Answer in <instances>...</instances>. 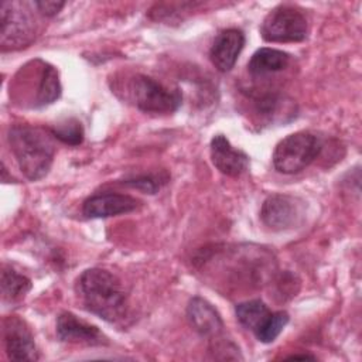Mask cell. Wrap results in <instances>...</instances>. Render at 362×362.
I'll return each instance as SVG.
<instances>
[{
	"mask_svg": "<svg viewBox=\"0 0 362 362\" xmlns=\"http://www.w3.org/2000/svg\"><path fill=\"white\" fill-rule=\"evenodd\" d=\"M253 103H255V110L256 115L260 116L262 119H266L269 122H276V120H283V116L286 113L293 115L291 103L286 102V98L281 96L280 93L276 92H266V93H259L253 96Z\"/></svg>",
	"mask_w": 362,
	"mask_h": 362,
	"instance_id": "cell-16",
	"label": "cell"
},
{
	"mask_svg": "<svg viewBox=\"0 0 362 362\" xmlns=\"http://www.w3.org/2000/svg\"><path fill=\"white\" fill-rule=\"evenodd\" d=\"M3 342L13 361H37L38 351L31 329L24 320L10 315L3 320Z\"/></svg>",
	"mask_w": 362,
	"mask_h": 362,
	"instance_id": "cell-8",
	"label": "cell"
},
{
	"mask_svg": "<svg viewBox=\"0 0 362 362\" xmlns=\"http://www.w3.org/2000/svg\"><path fill=\"white\" fill-rule=\"evenodd\" d=\"M288 320H290V317H288V313H286V311L270 313V315L266 318V321L255 332L256 338L263 344L273 342L280 335V332L284 329Z\"/></svg>",
	"mask_w": 362,
	"mask_h": 362,
	"instance_id": "cell-20",
	"label": "cell"
},
{
	"mask_svg": "<svg viewBox=\"0 0 362 362\" xmlns=\"http://www.w3.org/2000/svg\"><path fill=\"white\" fill-rule=\"evenodd\" d=\"M211 160L216 170L228 177H239L249 167V156L235 148L223 134H216L211 140Z\"/></svg>",
	"mask_w": 362,
	"mask_h": 362,
	"instance_id": "cell-10",
	"label": "cell"
},
{
	"mask_svg": "<svg viewBox=\"0 0 362 362\" xmlns=\"http://www.w3.org/2000/svg\"><path fill=\"white\" fill-rule=\"evenodd\" d=\"M170 181V175L167 171H158V173H148V174H139L130 178H126L122 181L124 185H129L132 188L140 189L146 194H156L160 191L167 182Z\"/></svg>",
	"mask_w": 362,
	"mask_h": 362,
	"instance_id": "cell-19",
	"label": "cell"
},
{
	"mask_svg": "<svg viewBox=\"0 0 362 362\" xmlns=\"http://www.w3.org/2000/svg\"><path fill=\"white\" fill-rule=\"evenodd\" d=\"M33 3L1 1L0 44L3 51H14L28 47L37 37V18Z\"/></svg>",
	"mask_w": 362,
	"mask_h": 362,
	"instance_id": "cell-4",
	"label": "cell"
},
{
	"mask_svg": "<svg viewBox=\"0 0 362 362\" xmlns=\"http://www.w3.org/2000/svg\"><path fill=\"white\" fill-rule=\"evenodd\" d=\"M8 144L16 161L30 181L44 178L54 161L55 144L49 129L14 124L8 129Z\"/></svg>",
	"mask_w": 362,
	"mask_h": 362,
	"instance_id": "cell-2",
	"label": "cell"
},
{
	"mask_svg": "<svg viewBox=\"0 0 362 362\" xmlns=\"http://www.w3.org/2000/svg\"><path fill=\"white\" fill-rule=\"evenodd\" d=\"M308 23L294 6L280 4L272 8L260 25V34L269 42H300L307 38Z\"/></svg>",
	"mask_w": 362,
	"mask_h": 362,
	"instance_id": "cell-6",
	"label": "cell"
},
{
	"mask_svg": "<svg viewBox=\"0 0 362 362\" xmlns=\"http://www.w3.org/2000/svg\"><path fill=\"white\" fill-rule=\"evenodd\" d=\"M34 6L38 10V13H41L42 16L52 17L61 11V8L65 6V3L55 1V0H40V1H34Z\"/></svg>",
	"mask_w": 362,
	"mask_h": 362,
	"instance_id": "cell-22",
	"label": "cell"
},
{
	"mask_svg": "<svg viewBox=\"0 0 362 362\" xmlns=\"http://www.w3.org/2000/svg\"><path fill=\"white\" fill-rule=\"evenodd\" d=\"M57 337L62 342H69V344H81V345H103L107 344V338L103 335V332L78 318L72 313H61L57 318Z\"/></svg>",
	"mask_w": 362,
	"mask_h": 362,
	"instance_id": "cell-9",
	"label": "cell"
},
{
	"mask_svg": "<svg viewBox=\"0 0 362 362\" xmlns=\"http://www.w3.org/2000/svg\"><path fill=\"white\" fill-rule=\"evenodd\" d=\"M49 130L55 139H58L59 141H62L64 144H68V146H78L83 140L82 124L79 120L72 119V117L57 123Z\"/></svg>",
	"mask_w": 362,
	"mask_h": 362,
	"instance_id": "cell-21",
	"label": "cell"
},
{
	"mask_svg": "<svg viewBox=\"0 0 362 362\" xmlns=\"http://www.w3.org/2000/svg\"><path fill=\"white\" fill-rule=\"evenodd\" d=\"M235 313L240 325L245 327L246 329H250L255 334L266 321L272 311L262 300H247L239 303L235 308Z\"/></svg>",
	"mask_w": 362,
	"mask_h": 362,
	"instance_id": "cell-18",
	"label": "cell"
},
{
	"mask_svg": "<svg viewBox=\"0 0 362 362\" xmlns=\"http://www.w3.org/2000/svg\"><path fill=\"white\" fill-rule=\"evenodd\" d=\"M287 359H315V356H313V355H290V356H287Z\"/></svg>",
	"mask_w": 362,
	"mask_h": 362,
	"instance_id": "cell-23",
	"label": "cell"
},
{
	"mask_svg": "<svg viewBox=\"0 0 362 362\" xmlns=\"http://www.w3.org/2000/svg\"><path fill=\"white\" fill-rule=\"evenodd\" d=\"M31 290V280L8 266L1 269V296L4 301L16 303Z\"/></svg>",
	"mask_w": 362,
	"mask_h": 362,
	"instance_id": "cell-17",
	"label": "cell"
},
{
	"mask_svg": "<svg viewBox=\"0 0 362 362\" xmlns=\"http://www.w3.org/2000/svg\"><path fill=\"white\" fill-rule=\"evenodd\" d=\"M126 99L146 113H173L182 102L177 89H170L151 76L136 74L126 85Z\"/></svg>",
	"mask_w": 362,
	"mask_h": 362,
	"instance_id": "cell-3",
	"label": "cell"
},
{
	"mask_svg": "<svg viewBox=\"0 0 362 362\" xmlns=\"http://www.w3.org/2000/svg\"><path fill=\"white\" fill-rule=\"evenodd\" d=\"M245 42V34L239 28H228L221 31L215 37L209 51L214 66L221 72H229L235 66Z\"/></svg>",
	"mask_w": 362,
	"mask_h": 362,
	"instance_id": "cell-13",
	"label": "cell"
},
{
	"mask_svg": "<svg viewBox=\"0 0 362 362\" xmlns=\"http://www.w3.org/2000/svg\"><path fill=\"white\" fill-rule=\"evenodd\" d=\"M305 208V202L298 197L273 194L264 199L260 209V218L272 230H290L304 222Z\"/></svg>",
	"mask_w": 362,
	"mask_h": 362,
	"instance_id": "cell-7",
	"label": "cell"
},
{
	"mask_svg": "<svg viewBox=\"0 0 362 362\" xmlns=\"http://www.w3.org/2000/svg\"><path fill=\"white\" fill-rule=\"evenodd\" d=\"M140 201L127 195L117 192L96 194L85 199L82 205V212L86 218H109L122 214H129L137 209Z\"/></svg>",
	"mask_w": 362,
	"mask_h": 362,
	"instance_id": "cell-12",
	"label": "cell"
},
{
	"mask_svg": "<svg viewBox=\"0 0 362 362\" xmlns=\"http://www.w3.org/2000/svg\"><path fill=\"white\" fill-rule=\"evenodd\" d=\"M187 315L192 328L202 337L214 342L223 338V321L211 303L201 297L189 300Z\"/></svg>",
	"mask_w": 362,
	"mask_h": 362,
	"instance_id": "cell-11",
	"label": "cell"
},
{
	"mask_svg": "<svg viewBox=\"0 0 362 362\" xmlns=\"http://www.w3.org/2000/svg\"><path fill=\"white\" fill-rule=\"evenodd\" d=\"M321 139L310 132H296L277 143L273 165L281 174H297L307 168L321 153Z\"/></svg>",
	"mask_w": 362,
	"mask_h": 362,
	"instance_id": "cell-5",
	"label": "cell"
},
{
	"mask_svg": "<svg viewBox=\"0 0 362 362\" xmlns=\"http://www.w3.org/2000/svg\"><path fill=\"white\" fill-rule=\"evenodd\" d=\"M75 293L86 311L107 322H119L127 315V294L120 280L105 269L82 272L76 279Z\"/></svg>",
	"mask_w": 362,
	"mask_h": 362,
	"instance_id": "cell-1",
	"label": "cell"
},
{
	"mask_svg": "<svg viewBox=\"0 0 362 362\" xmlns=\"http://www.w3.org/2000/svg\"><path fill=\"white\" fill-rule=\"evenodd\" d=\"M37 78H35V98L33 107H42L54 103L61 96V82L58 71L44 62L37 59Z\"/></svg>",
	"mask_w": 362,
	"mask_h": 362,
	"instance_id": "cell-14",
	"label": "cell"
},
{
	"mask_svg": "<svg viewBox=\"0 0 362 362\" xmlns=\"http://www.w3.org/2000/svg\"><path fill=\"white\" fill-rule=\"evenodd\" d=\"M290 62V55L276 48H259L247 62L252 76H267L283 71Z\"/></svg>",
	"mask_w": 362,
	"mask_h": 362,
	"instance_id": "cell-15",
	"label": "cell"
}]
</instances>
